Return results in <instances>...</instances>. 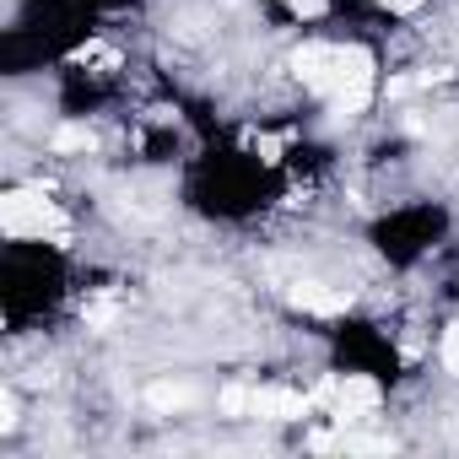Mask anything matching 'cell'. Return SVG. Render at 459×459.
Here are the masks:
<instances>
[{"mask_svg":"<svg viewBox=\"0 0 459 459\" xmlns=\"http://www.w3.org/2000/svg\"><path fill=\"white\" fill-rule=\"evenodd\" d=\"M0 227L17 244H44V238H65V216L55 200H44L39 189H12L0 200Z\"/></svg>","mask_w":459,"mask_h":459,"instance_id":"6da1fadb","label":"cell"},{"mask_svg":"<svg viewBox=\"0 0 459 459\" xmlns=\"http://www.w3.org/2000/svg\"><path fill=\"white\" fill-rule=\"evenodd\" d=\"M249 411L265 416V421H298V416H308V394H298V389H255Z\"/></svg>","mask_w":459,"mask_h":459,"instance_id":"7a4b0ae2","label":"cell"},{"mask_svg":"<svg viewBox=\"0 0 459 459\" xmlns=\"http://www.w3.org/2000/svg\"><path fill=\"white\" fill-rule=\"evenodd\" d=\"M292 308H303V314H341L346 292H325V287L303 281V287H292Z\"/></svg>","mask_w":459,"mask_h":459,"instance_id":"3957f363","label":"cell"},{"mask_svg":"<svg viewBox=\"0 0 459 459\" xmlns=\"http://www.w3.org/2000/svg\"><path fill=\"white\" fill-rule=\"evenodd\" d=\"M92 146V130L87 125H60L55 130V152H87Z\"/></svg>","mask_w":459,"mask_h":459,"instance_id":"277c9868","label":"cell"},{"mask_svg":"<svg viewBox=\"0 0 459 459\" xmlns=\"http://www.w3.org/2000/svg\"><path fill=\"white\" fill-rule=\"evenodd\" d=\"M195 394H189V384H157L152 389V405L157 411H178V405H189Z\"/></svg>","mask_w":459,"mask_h":459,"instance_id":"5b68a950","label":"cell"},{"mask_svg":"<svg viewBox=\"0 0 459 459\" xmlns=\"http://www.w3.org/2000/svg\"><path fill=\"white\" fill-rule=\"evenodd\" d=\"M443 368H448V373L459 378V325H454V330L443 335Z\"/></svg>","mask_w":459,"mask_h":459,"instance_id":"8992f818","label":"cell"},{"mask_svg":"<svg viewBox=\"0 0 459 459\" xmlns=\"http://www.w3.org/2000/svg\"><path fill=\"white\" fill-rule=\"evenodd\" d=\"M378 6H384V12H400V17H405V12H416V6H421V0H378Z\"/></svg>","mask_w":459,"mask_h":459,"instance_id":"52a82bcc","label":"cell"}]
</instances>
